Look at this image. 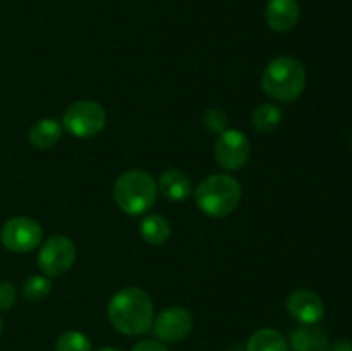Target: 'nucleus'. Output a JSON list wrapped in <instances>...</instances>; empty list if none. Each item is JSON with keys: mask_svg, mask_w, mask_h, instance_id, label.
I'll use <instances>...</instances> for the list:
<instances>
[{"mask_svg": "<svg viewBox=\"0 0 352 351\" xmlns=\"http://www.w3.org/2000/svg\"><path fill=\"white\" fill-rule=\"evenodd\" d=\"M107 315L116 330L126 336H141L153 326V301L146 291L129 286L112 296Z\"/></svg>", "mask_w": 352, "mask_h": 351, "instance_id": "1", "label": "nucleus"}, {"mask_svg": "<svg viewBox=\"0 0 352 351\" xmlns=\"http://www.w3.org/2000/svg\"><path fill=\"white\" fill-rule=\"evenodd\" d=\"M306 86V69L301 61L289 55L274 58L265 67L261 88L277 102H294Z\"/></svg>", "mask_w": 352, "mask_h": 351, "instance_id": "2", "label": "nucleus"}, {"mask_svg": "<svg viewBox=\"0 0 352 351\" xmlns=\"http://www.w3.org/2000/svg\"><path fill=\"white\" fill-rule=\"evenodd\" d=\"M241 182L229 174L208 176L195 189V202L198 209L215 219H222L232 213L241 203Z\"/></svg>", "mask_w": 352, "mask_h": 351, "instance_id": "3", "label": "nucleus"}, {"mask_svg": "<svg viewBox=\"0 0 352 351\" xmlns=\"http://www.w3.org/2000/svg\"><path fill=\"white\" fill-rule=\"evenodd\" d=\"M158 188L153 176L146 171L131 169L117 178L113 198L117 206L127 215H143L157 202Z\"/></svg>", "mask_w": 352, "mask_h": 351, "instance_id": "4", "label": "nucleus"}, {"mask_svg": "<svg viewBox=\"0 0 352 351\" xmlns=\"http://www.w3.org/2000/svg\"><path fill=\"white\" fill-rule=\"evenodd\" d=\"M62 126L76 138H93L107 126V112L98 102L78 100L64 112Z\"/></svg>", "mask_w": 352, "mask_h": 351, "instance_id": "5", "label": "nucleus"}, {"mask_svg": "<svg viewBox=\"0 0 352 351\" xmlns=\"http://www.w3.org/2000/svg\"><path fill=\"white\" fill-rule=\"evenodd\" d=\"M78 257V248L74 241L67 236H52L41 244L38 251V267L47 277H58L71 270Z\"/></svg>", "mask_w": 352, "mask_h": 351, "instance_id": "6", "label": "nucleus"}, {"mask_svg": "<svg viewBox=\"0 0 352 351\" xmlns=\"http://www.w3.org/2000/svg\"><path fill=\"white\" fill-rule=\"evenodd\" d=\"M43 236L40 224L31 217H12L0 229V241L14 253H28L38 248Z\"/></svg>", "mask_w": 352, "mask_h": 351, "instance_id": "7", "label": "nucleus"}, {"mask_svg": "<svg viewBox=\"0 0 352 351\" xmlns=\"http://www.w3.org/2000/svg\"><path fill=\"white\" fill-rule=\"evenodd\" d=\"M215 160L227 171H239L248 164L251 143L239 129H226L215 141Z\"/></svg>", "mask_w": 352, "mask_h": 351, "instance_id": "8", "label": "nucleus"}, {"mask_svg": "<svg viewBox=\"0 0 352 351\" xmlns=\"http://www.w3.org/2000/svg\"><path fill=\"white\" fill-rule=\"evenodd\" d=\"M195 320L184 306H168L153 319V332L160 343H179L191 334Z\"/></svg>", "mask_w": 352, "mask_h": 351, "instance_id": "9", "label": "nucleus"}, {"mask_svg": "<svg viewBox=\"0 0 352 351\" xmlns=\"http://www.w3.org/2000/svg\"><path fill=\"white\" fill-rule=\"evenodd\" d=\"M289 315L302 326H315L323 319L325 305L316 292L309 289H296L285 301Z\"/></svg>", "mask_w": 352, "mask_h": 351, "instance_id": "10", "label": "nucleus"}, {"mask_svg": "<svg viewBox=\"0 0 352 351\" xmlns=\"http://www.w3.org/2000/svg\"><path fill=\"white\" fill-rule=\"evenodd\" d=\"M301 9L298 0H268L265 9V19L274 31L284 33L298 24Z\"/></svg>", "mask_w": 352, "mask_h": 351, "instance_id": "11", "label": "nucleus"}, {"mask_svg": "<svg viewBox=\"0 0 352 351\" xmlns=\"http://www.w3.org/2000/svg\"><path fill=\"white\" fill-rule=\"evenodd\" d=\"M158 191L168 200V202L181 203L191 196L192 186L188 176L179 169H168L160 176L157 184Z\"/></svg>", "mask_w": 352, "mask_h": 351, "instance_id": "12", "label": "nucleus"}, {"mask_svg": "<svg viewBox=\"0 0 352 351\" xmlns=\"http://www.w3.org/2000/svg\"><path fill=\"white\" fill-rule=\"evenodd\" d=\"M292 351H329V336L316 326H301L291 332Z\"/></svg>", "mask_w": 352, "mask_h": 351, "instance_id": "13", "label": "nucleus"}, {"mask_svg": "<svg viewBox=\"0 0 352 351\" xmlns=\"http://www.w3.org/2000/svg\"><path fill=\"white\" fill-rule=\"evenodd\" d=\"M62 131H64V126L58 120L40 119L30 127L28 140L38 150H48L58 143V140L62 138Z\"/></svg>", "mask_w": 352, "mask_h": 351, "instance_id": "14", "label": "nucleus"}, {"mask_svg": "<svg viewBox=\"0 0 352 351\" xmlns=\"http://www.w3.org/2000/svg\"><path fill=\"white\" fill-rule=\"evenodd\" d=\"M140 231L143 240L153 246H160L170 237V224L165 217L158 215V213L144 217L140 224Z\"/></svg>", "mask_w": 352, "mask_h": 351, "instance_id": "15", "label": "nucleus"}, {"mask_svg": "<svg viewBox=\"0 0 352 351\" xmlns=\"http://www.w3.org/2000/svg\"><path fill=\"white\" fill-rule=\"evenodd\" d=\"M246 351H289V344L278 330L260 329L251 334Z\"/></svg>", "mask_w": 352, "mask_h": 351, "instance_id": "16", "label": "nucleus"}, {"mask_svg": "<svg viewBox=\"0 0 352 351\" xmlns=\"http://www.w3.org/2000/svg\"><path fill=\"white\" fill-rule=\"evenodd\" d=\"M282 117H284V112L277 103H261L251 114V123L254 129L260 133H272L282 123Z\"/></svg>", "mask_w": 352, "mask_h": 351, "instance_id": "17", "label": "nucleus"}, {"mask_svg": "<svg viewBox=\"0 0 352 351\" xmlns=\"http://www.w3.org/2000/svg\"><path fill=\"white\" fill-rule=\"evenodd\" d=\"M50 292L52 282L47 275H31V277L26 279V282L23 286L24 298L33 303L43 301L45 298H48Z\"/></svg>", "mask_w": 352, "mask_h": 351, "instance_id": "18", "label": "nucleus"}, {"mask_svg": "<svg viewBox=\"0 0 352 351\" xmlns=\"http://www.w3.org/2000/svg\"><path fill=\"white\" fill-rule=\"evenodd\" d=\"M57 351H91V341L79 330H67L60 334L55 343Z\"/></svg>", "mask_w": 352, "mask_h": 351, "instance_id": "19", "label": "nucleus"}, {"mask_svg": "<svg viewBox=\"0 0 352 351\" xmlns=\"http://www.w3.org/2000/svg\"><path fill=\"white\" fill-rule=\"evenodd\" d=\"M203 126L210 131V133L220 134L227 129V116L222 109L219 107H212L203 114Z\"/></svg>", "mask_w": 352, "mask_h": 351, "instance_id": "20", "label": "nucleus"}, {"mask_svg": "<svg viewBox=\"0 0 352 351\" xmlns=\"http://www.w3.org/2000/svg\"><path fill=\"white\" fill-rule=\"evenodd\" d=\"M17 291L12 282L2 281L0 282V310H9L16 303Z\"/></svg>", "mask_w": 352, "mask_h": 351, "instance_id": "21", "label": "nucleus"}, {"mask_svg": "<svg viewBox=\"0 0 352 351\" xmlns=\"http://www.w3.org/2000/svg\"><path fill=\"white\" fill-rule=\"evenodd\" d=\"M131 351H170V350H168L164 343H160V341L146 339L134 344V346L131 348Z\"/></svg>", "mask_w": 352, "mask_h": 351, "instance_id": "22", "label": "nucleus"}, {"mask_svg": "<svg viewBox=\"0 0 352 351\" xmlns=\"http://www.w3.org/2000/svg\"><path fill=\"white\" fill-rule=\"evenodd\" d=\"M332 351H352V341L351 339L339 341V343L333 344Z\"/></svg>", "mask_w": 352, "mask_h": 351, "instance_id": "23", "label": "nucleus"}, {"mask_svg": "<svg viewBox=\"0 0 352 351\" xmlns=\"http://www.w3.org/2000/svg\"><path fill=\"white\" fill-rule=\"evenodd\" d=\"M98 351H120V350H117V348L113 346H107V348H100Z\"/></svg>", "mask_w": 352, "mask_h": 351, "instance_id": "24", "label": "nucleus"}, {"mask_svg": "<svg viewBox=\"0 0 352 351\" xmlns=\"http://www.w3.org/2000/svg\"><path fill=\"white\" fill-rule=\"evenodd\" d=\"M0 334H2V319H0Z\"/></svg>", "mask_w": 352, "mask_h": 351, "instance_id": "25", "label": "nucleus"}]
</instances>
